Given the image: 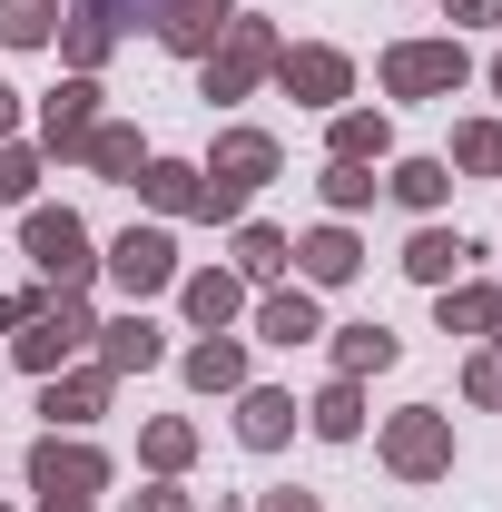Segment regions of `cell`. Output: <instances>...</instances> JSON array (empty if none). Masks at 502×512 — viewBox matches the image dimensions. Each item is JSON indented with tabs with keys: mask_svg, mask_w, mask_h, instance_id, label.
I'll list each match as a JSON object with an SVG mask.
<instances>
[{
	"mask_svg": "<svg viewBox=\"0 0 502 512\" xmlns=\"http://www.w3.org/2000/svg\"><path fill=\"white\" fill-rule=\"evenodd\" d=\"M20 256L40 266V286H50V296H89V286H99V237H89V217H79V207L30 197V207H20Z\"/></svg>",
	"mask_w": 502,
	"mask_h": 512,
	"instance_id": "1",
	"label": "cell"
},
{
	"mask_svg": "<svg viewBox=\"0 0 502 512\" xmlns=\"http://www.w3.org/2000/svg\"><path fill=\"white\" fill-rule=\"evenodd\" d=\"M276 50H286V30H276L266 10H237V20H227V40L197 60V99H207V109L256 99V89H266V69H276Z\"/></svg>",
	"mask_w": 502,
	"mask_h": 512,
	"instance_id": "2",
	"label": "cell"
},
{
	"mask_svg": "<svg viewBox=\"0 0 502 512\" xmlns=\"http://www.w3.org/2000/svg\"><path fill=\"white\" fill-rule=\"evenodd\" d=\"M375 89H384V99H453V89H473V50H463V30L384 40V60H375Z\"/></svg>",
	"mask_w": 502,
	"mask_h": 512,
	"instance_id": "3",
	"label": "cell"
},
{
	"mask_svg": "<svg viewBox=\"0 0 502 512\" xmlns=\"http://www.w3.org/2000/svg\"><path fill=\"white\" fill-rule=\"evenodd\" d=\"M99 276L119 286L128 306H148V296H168V286L188 276V256H178V227H158V217H138V227H119V237L99 247Z\"/></svg>",
	"mask_w": 502,
	"mask_h": 512,
	"instance_id": "4",
	"label": "cell"
},
{
	"mask_svg": "<svg viewBox=\"0 0 502 512\" xmlns=\"http://www.w3.org/2000/svg\"><path fill=\"white\" fill-rule=\"evenodd\" d=\"M375 463L394 473V483H443V473H453V414H443V404L384 414L375 424Z\"/></svg>",
	"mask_w": 502,
	"mask_h": 512,
	"instance_id": "5",
	"label": "cell"
},
{
	"mask_svg": "<svg viewBox=\"0 0 502 512\" xmlns=\"http://www.w3.org/2000/svg\"><path fill=\"white\" fill-rule=\"evenodd\" d=\"M266 89L296 99V109H315V119H335V109L355 99V50H335V40H286L276 69H266Z\"/></svg>",
	"mask_w": 502,
	"mask_h": 512,
	"instance_id": "6",
	"label": "cell"
},
{
	"mask_svg": "<svg viewBox=\"0 0 502 512\" xmlns=\"http://www.w3.org/2000/svg\"><path fill=\"white\" fill-rule=\"evenodd\" d=\"M89 345H99V306H89V296H50L40 316L10 335V365L40 384V375H60V365H79Z\"/></svg>",
	"mask_w": 502,
	"mask_h": 512,
	"instance_id": "7",
	"label": "cell"
},
{
	"mask_svg": "<svg viewBox=\"0 0 502 512\" xmlns=\"http://www.w3.org/2000/svg\"><path fill=\"white\" fill-rule=\"evenodd\" d=\"M197 178H207V188H227V197H247V207H256V188H276V178H286V138H276V128H247V119H227L217 138H207Z\"/></svg>",
	"mask_w": 502,
	"mask_h": 512,
	"instance_id": "8",
	"label": "cell"
},
{
	"mask_svg": "<svg viewBox=\"0 0 502 512\" xmlns=\"http://www.w3.org/2000/svg\"><path fill=\"white\" fill-rule=\"evenodd\" d=\"M20 483H30V493H89V503H99V493L119 483V463H109V444H89V434H50V424H40V444L20 453Z\"/></svg>",
	"mask_w": 502,
	"mask_h": 512,
	"instance_id": "9",
	"label": "cell"
},
{
	"mask_svg": "<svg viewBox=\"0 0 502 512\" xmlns=\"http://www.w3.org/2000/svg\"><path fill=\"white\" fill-rule=\"evenodd\" d=\"M99 119H109V89L79 79V69H60V89L30 109V148L60 158V168H79V148H89V128H99Z\"/></svg>",
	"mask_w": 502,
	"mask_h": 512,
	"instance_id": "10",
	"label": "cell"
},
{
	"mask_svg": "<svg viewBox=\"0 0 502 512\" xmlns=\"http://www.w3.org/2000/svg\"><path fill=\"white\" fill-rule=\"evenodd\" d=\"M168 296H178L188 335H237V325H247V306H256V286L237 276V266H227V256H217V266H188Z\"/></svg>",
	"mask_w": 502,
	"mask_h": 512,
	"instance_id": "11",
	"label": "cell"
},
{
	"mask_svg": "<svg viewBox=\"0 0 502 512\" xmlns=\"http://www.w3.org/2000/svg\"><path fill=\"white\" fill-rule=\"evenodd\" d=\"M109 404H119V375H109L99 355H79V365H60V375H40V424H50V434H89Z\"/></svg>",
	"mask_w": 502,
	"mask_h": 512,
	"instance_id": "12",
	"label": "cell"
},
{
	"mask_svg": "<svg viewBox=\"0 0 502 512\" xmlns=\"http://www.w3.org/2000/svg\"><path fill=\"white\" fill-rule=\"evenodd\" d=\"M355 276H365V237H355V217H315L306 237H296V286L335 296V286H355Z\"/></svg>",
	"mask_w": 502,
	"mask_h": 512,
	"instance_id": "13",
	"label": "cell"
},
{
	"mask_svg": "<svg viewBox=\"0 0 502 512\" xmlns=\"http://www.w3.org/2000/svg\"><path fill=\"white\" fill-rule=\"evenodd\" d=\"M247 345H286V355H296V345H315V335H325V296H315V286H296V276H286V286H256V306H247Z\"/></svg>",
	"mask_w": 502,
	"mask_h": 512,
	"instance_id": "14",
	"label": "cell"
},
{
	"mask_svg": "<svg viewBox=\"0 0 502 512\" xmlns=\"http://www.w3.org/2000/svg\"><path fill=\"white\" fill-rule=\"evenodd\" d=\"M227 20H237V0H158V20H148V40L168 50V60H207L217 40H227Z\"/></svg>",
	"mask_w": 502,
	"mask_h": 512,
	"instance_id": "15",
	"label": "cell"
},
{
	"mask_svg": "<svg viewBox=\"0 0 502 512\" xmlns=\"http://www.w3.org/2000/svg\"><path fill=\"white\" fill-rule=\"evenodd\" d=\"M227 404H237V444L247 453H286L296 434H306V404H296L286 384H237Z\"/></svg>",
	"mask_w": 502,
	"mask_h": 512,
	"instance_id": "16",
	"label": "cell"
},
{
	"mask_svg": "<svg viewBox=\"0 0 502 512\" xmlns=\"http://www.w3.org/2000/svg\"><path fill=\"white\" fill-rule=\"evenodd\" d=\"M89 355H99V365H109V375H158V365H168V325L148 316V306H119V316L99 325V345H89Z\"/></svg>",
	"mask_w": 502,
	"mask_h": 512,
	"instance_id": "17",
	"label": "cell"
},
{
	"mask_svg": "<svg viewBox=\"0 0 502 512\" xmlns=\"http://www.w3.org/2000/svg\"><path fill=\"white\" fill-rule=\"evenodd\" d=\"M473 256H483V247H473L463 227H443V217H414V237H404V256H394V266H404V276L434 296V286H453V276H473Z\"/></svg>",
	"mask_w": 502,
	"mask_h": 512,
	"instance_id": "18",
	"label": "cell"
},
{
	"mask_svg": "<svg viewBox=\"0 0 502 512\" xmlns=\"http://www.w3.org/2000/svg\"><path fill=\"white\" fill-rule=\"evenodd\" d=\"M178 384H188V394H237V384H256L247 335H188V345H178Z\"/></svg>",
	"mask_w": 502,
	"mask_h": 512,
	"instance_id": "19",
	"label": "cell"
},
{
	"mask_svg": "<svg viewBox=\"0 0 502 512\" xmlns=\"http://www.w3.org/2000/svg\"><path fill=\"white\" fill-rule=\"evenodd\" d=\"M325 355H335V375H355V384H375L404 365V335L384 316H355V325H325Z\"/></svg>",
	"mask_w": 502,
	"mask_h": 512,
	"instance_id": "20",
	"label": "cell"
},
{
	"mask_svg": "<svg viewBox=\"0 0 502 512\" xmlns=\"http://www.w3.org/2000/svg\"><path fill=\"white\" fill-rule=\"evenodd\" d=\"M227 266H237L247 286H286V276H296V237L266 227V217H237V227H227Z\"/></svg>",
	"mask_w": 502,
	"mask_h": 512,
	"instance_id": "21",
	"label": "cell"
},
{
	"mask_svg": "<svg viewBox=\"0 0 502 512\" xmlns=\"http://www.w3.org/2000/svg\"><path fill=\"white\" fill-rule=\"evenodd\" d=\"M434 325H443V335H463V345H493L502 286H493V276H453V286H434Z\"/></svg>",
	"mask_w": 502,
	"mask_h": 512,
	"instance_id": "22",
	"label": "cell"
},
{
	"mask_svg": "<svg viewBox=\"0 0 502 512\" xmlns=\"http://www.w3.org/2000/svg\"><path fill=\"white\" fill-rule=\"evenodd\" d=\"M128 188H138V207H148L158 227H178V217H197V188H207V178H197V158H168V148H158Z\"/></svg>",
	"mask_w": 502,
	"mask_h": 512,
	"instance_id": "23",
	"label": "cell"
},
{
	"mask_svg": "<svg viewBox=\"0 0 502 512\" xmlns=\"http://www.w3.org/2000/svg\"><path fill=\"white\" fill-rule=\"evenodd\" d=\"M325 158H355V168H384V158H394V109H365V99H345V109L325 119Z\"/></svg>",
	"mask_w": 502,
	"mask_h": 512,
	"instance_id": "24",
	"label": "cell"
},
{
	"mask_svg": "<svg viewBox=\"0 0 502 512\" xmlns=\"http://www.w3.org/2000/svg\"><path fill=\"white\" fill-rule=\"evenodd\" d=\"M365 414H375V404H365L355 375H325L306 394V434H315V444H365Z\"/></svg>",
	"mask_w": 502,
	"mask_h": 512,
	"instance_id": "25",
	"label": "cell"
},
{
	"mask_svg": "<svg viewBox=\"0 0 502 512\" xmlns=\"http://www.w3.org/2000/svg\"><path fill=\"white\" fill-rule=\"evenodd\" d=\"M148 158H158V148H148V128H138V119H99V128H89V148H79V168L109 178V188H128Z\"/></svg>",
	"mask_w": 502,
	"mask_h": 512,
	"instance_id": "26",
	"label": "cell"
},
{
	"mask_svg": "<svg viewBox=\"0 0 502 512\" xmlns=\"http://www.w3.org/2000/svg\"><path fill=\"white\" fill-rule=\"evenodd\" d=\"M384 197H394L404 217H443V207H453V168H443V158H384Z\"/></svg>",
	"mask_w": 502,
	"mask_h": 512,
	"instance_id": "27",
	"label": "cell"
},
{
	"mask_svg": "<svg viewBox=\"0 0 502 512\" xmlns=\"http://www.w3.org/2000/svg\"><path fill=\"white\" fill-rule=\"evenodd\" d=\"M50 50H60V69H79V79H99V69L119 60V30H109L99 10H79V0H69V10H60V40H50Z\"/></svg>",
	"mask_w": 502,
	"mask_h": 512,
	"instance_id": "28",
	"label": "cell"
},
{
	"mask_svg": "<svg viewBox=\"0 0 502 512\" xmlns=\"http://www.w3.org/2000/svg\"><path fill=\"white\" fill-rule=\"evenodd\" d=\"M138 463H148L158 483H188L197 473V424L188 414H148V424H138Z\"/></svg>",
	"mask_w": 502,
	"mask_h": 512,
	"instance_id": "29",
	"label": "cell"
},
{
	"mask_svg": "<svg viewBox=\"0 0 502 512\" xmlns=\"http://www.w3.org/2000/svg\"><path fill=\"white\" fill-rule=\"evenodd\" d=\"M443 168H453V178H502V119H453Z\"/></svg>",
	"mask_w": 502,
	"mask_h": 512,
	"instance_id": "30",
	"label": "cell"
},
{
	"mask_svg": "<svg viewBox=\"0 0 502 512\" xmlns=\"http://www.w3.org/2000/svg\"><path fill=\"white\" fill-rule=\"evenodd\" d=\"M315 197H325V217H365V207L384 197V178H375V168H355V158H325Z\"/></svg>",
	"mask_w": 502,
	"mask_h": 512,
	"instance_id": "31",
	"label": "cell"
},
{
	"mask_svg": "<svg viewBox=\"0 0 502 512\" xmlns=\"http://www.w3.org/2000/svg\"><path fill=\"white\" fill-rule=\"evenodd\" d=\"M69 0H0V50H50Z\"/></svg>",
	"mask_w": 502,
	"mask_h": 512,
	"instance_id": "32",
	"label": "cell"
},
{
	"mask_svg": "<svg viewBox=\"0 0 502 512\" xmlns=\"http://www.w3.org/2000/svg\"><path fill=\"white\" fill-rule=\"evenodd\" d=\"M40 168H50V158H40L30 138H0V207H30V197H40Z\"/></svg>",
	"mask_w": 502,
	"mask_h": 512,
	"instance_id": "33",
	"label": "cell"
},
{
	"mask_svg": "<svg viewBox=\"0 0 502 512\" xmlns=\"http://www.w3.org/2000/svg\"><path fill=\"white\" fill-rule=\"evenodd\" d=\"M493 394H502V345H473V355H463V404L493 414Z\"/></svg>",
	"mask_w": 502,
	"mask_h": 512,
	"instance_id": "34",
	"label": "cell"
},
{
	"mask_svg": "<svg viewBox=\"0 0 502 512\" xmlns=\"http://www.w3.org/2000/svg\"><path fill=\"white\" fill-rule=\"evenodd\" d=\"M119 512H197V493H188V483H158V473H148V483H138Z\"/></svg>",
	"mask_w": 502,
	"mask_h": 512,
	"instance_id": "35",
	"label": "cell"
},
{
	"mask_svg": "<svg viewBox=\"0 0 502 512\" xmlns=\"http://www.w3.org/2000/svg\"><path fill=\"white\" fill-rule=\"evenodd\" d=\"M40 306H50V286H0V335H20Z\"/></svg>",
	"mask_w": 502,
	"mask_h": 512,
	"instance_id": "36",
	"label": "cell"
},
{
	"mask_svg": "<svg viewBox=\"0 0 502 512\" xmlns=\"http://www.w3.org/2000/svg\"><path fill=\"white\" fill-rule=\"evenodd\" d=\"M79 10H99V20H109V30H148V20H158V0H79Z\"/></svg>",
	"mask_w": 502,
	"mask_h": 512,
	"instance_id": "37",
	"label": "cell"
},
{
	"mask_svg": "<svg viewBox=\"0 0 502 512\" xmlns=\"http://www.w3.org/2000/svg\"><path fill=\"white\" fill-rule=\"evenodd\" d=\"M256 512H325V493H306V483H266Z\"/></svg>",
	"mask_w": 502,
	"mask_h": 512,
	"instance_id": "38",
	"label": "cell"
},
{
	"mask_svg": "<svg viewBox=\"0 0 502 512\" xmlns=\"http://www.w3.org/2000/svg\"><path fill=\"white\" fill-rule=\"evenodd\" d=\"M453 30H502V0H443Z\"/></svg>",
	"mask_w": 502,
	"mask_h": 512,
	"instance_id": "39",
	"label": "cell"
},
{
	"mask_svg": "<svg viewBox=\"0 0 502 512\" xmlns=\"http://www.w3.org/2000/svg\"><path fill=\"white\" fill-rule=\"evenodd\" d=\"M30 512H99L89 493H30Z\"/></svg>",
	"mask_w": 502,
	"mask_h": 512,
	"instance_id": "40",
	"label": "cell"
},
{
	"mask_svg": "<svg viewBox=\"0 0 502 512\" xmlns=\"http://www.w3.org/2000/svg\"><path fill=\"white\" fill-rule=\"evenodd\" d=\"M20 119H30V109H20V89L0 79V138H20Z\"/></svg>",
	"mask_w": 502,
	"mask_h": 512,
	"instance_id": "41",
	"label": "cell"
},
{
	"mask_svg": "<svg viewBox=\"0 0 502 512\" xmlns=\"http://www.w3.org/2000/svg\"><path fill=\"white\" fill-rule=\"evenodd\" d=\"M483 89H493V99H502V50H493V60H483Z\"/></svg>",
	"mask_w": 502,
	"mask_h": 512,
	"instance_id": "42",
	"label": "cell"
},
{
	"mask_svg": "<svg viewBox=\"0 0 502 512\" xmlns=\"http://www.w3.org/2000/svg\"><path fill=\"white\" fill-rule=\"evenodd\" d=\"M493 345H502V325H493Z\"/></svg>",
	"mask_w": 502,
	"mask_h": 512,
	"instance_id": "43",
	"label": "cell"
},
{
	"mask_svg": "<svg viewBox=\"0 0 502 512\" xmlns=\"http://www.w3.org/2000/svg\"><path fill=\"white\" fill-rule=\"evenodd\" d=\"M0 512H20V503H0Z\"/></svg>",
	"mask_w": 502,
	"mask_h": 512,
	"instance_id": "44",
	"label": "cell"
},
{
	"mask_svg": "<svg viewBox=\"0 0 502 512\" xmlns=\"http://www.w3.org/2000/svg\"><path fill=\"white\" fill-rule=\"evenodd\" d=\"M493 414H502V394H493Z\"/></svg>",
	"mask_w": 502,
	"mask_h": 512,
	"instance_id": "45",
	"label": "cell"
},
{
	"mask_svg": "<svg viewBox=\"0 0 502 512\" xmlns=\"http://www.w3.org/2000/svg\"><path fill=\"white\" fill-rule=\"evenodd\" d=\"M493 188H502V178H493Z\"/></svg>",
	"mask_w": 502,
	"mask_h": 512,
	"instance_id": "46",
	"label": "cell"
}]
</instances>
